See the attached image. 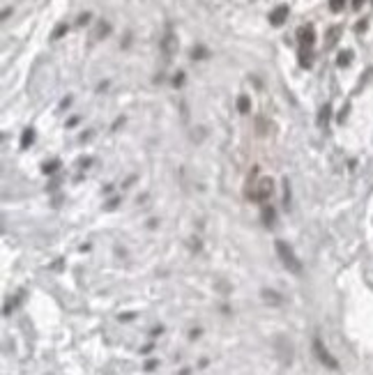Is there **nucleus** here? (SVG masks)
Listing matches in <instances>:
<instances>
[{"label":"nucleus","mask_w":373,"mask_h":375,"mask_svg":"<svg viewBox=\"0 0 373 375\" xmlns=\"http://www.w3.org/2000/svg\"><path fill=\"white\" fill-rule=\"evenodd\" d=\"M274 249H277L279 258H281V262L286 265L288 272H293V274H302V262H300V258L295 256V251L290 249V244H286L283 239H277V242H274Z\"/></svg>","instance_id":"f257e3e1"},{"label":"nucleus","mask_w":373,"mask_h":375,"mask_svg":"<svg viewBox=\"0 0 373 375\" xmlns=\"http://www.w3.org/2000/svg\"><path fill=\"white\" fill-rule=\"evenodd\" d=\"M313 350H316V355H318V359L323 364H325V366H330V369H339V364H337V359L332 357L330 352H327V348L323 346V343H320L318 339L313 341Z\"/></svg>","instance_id":"f03ea898"},{"label":"nucleus","mask_w":373,"mask_h":375,"mask_svg":"<svg viewBox=\"0 0 373 375\" xmlns=\"http://www.w3.org/2000/svg\"><path fill=\"white\" fill-rule=\"evenodd\" d=\"M288 12H290L288 5H279L274 12H270V23L272 25H281L283 21L288 18Z\"/></svg>","instance_id":"7ed1b4c3"},{"label":"nucleus","mask_w":373,"mask_h":375,"mask_svg":"<svg viewBox=\"0 0 373 375\" xmlns=\"http://www.w3.org/2000/svg\"><path fill=\"white\" fill-rule=\"evenodd\" d=\"M300 42H302V46H307V48L313 46V42H316V32H313L311 25L300 28Z\"/></svg>","instance_id":"20e7f679"},{"label":"nucleus","mask_w":373,"mask_h":375,"mask_svg":"<svg viewBox=\"0 0 373 375\" xmlns=\"http://www.w3.org/2000/svg\"><path fill=\"white\" fill-rule=\"evenodd\" d=\"M267 196H272V180L270 178H263L258 185V191H256V200H265Z\"/></svg>","instance_id":"39448f33"},{"label":"nucleus","mask_w":373,"mask_h":375,"mask_svg":"<svg viewBox=\"0 0 373 375\" xmlns=\"http://www.w3.org/2000/svg\"><path fill=\"white\" fill-rule=\"evenodd\" d=\"M162 48H164V53H166V55L175 53V48H178V39H175V37H173V32H169V35L164 37Z\"/></svg>","instance_id":"423d86ee"},{"label":"nucleus","mask_w":373,"mask_h":375,"mask_svg":"<svg viewBox=\"0 0 373 375\" xmlns=\"http://www.w3.org/2000/svg\"><path fill=\"white\" fill-rule=\"evenodd\" d=\"M300 65L304 67V69H309V67H311V48L302 46V51H300Z\"/></svg>","instance_id":"0eeeda50"},{"label":"nucleus","mask_w":373,"mask_h":375,"mask_svg":"<svg viewBox=\"0 0 373 375\" xmlns=\"http://www.w3.org/2000/svg\"><path fill=\"white\" fill-rule=\"evenodd\" d=\"M32 138H35V131H32V129H25L23 131V136H21V148H28V145H30L32 143Z\"/></svg>","instance_id":"6e6552de"},{"label":"nucleus","mask_w":373,"mask_h":375,"mask_svg":"<svg viewBox=\"0 0 373 375\" xmlns=\"http://www.w3.org/2000/svg\"><path fill=\"white\" fill-rule=\"evenodd\" d=\"M249 108H251V104H249V97L242 95L240 99H237V111H240V113H249Z\"/></svg>","instance_id":"1a4fd4ad"},{"label":"nucleus","mask_w":373,"mask_h":375,"mask_svg":"<svg viewBox=\"0 0 373 375\" xmlns=\"http://www.w3.org/2000/svg\"><path fill=\"white\" fill-rule=\"evenodd\" d=\"M263 221H265V226H272V223H274V209L265 207L263 209Z\"/></svg>","instance_id":"9d476101"},{"label":"nucleus","mask_w":373,"mask_h":375,"mask_svg":"<svg viewBox=\"0 0 373 375\" xmlns=\"http://www.w3.org/2000/svg\"><path fill=\"white\" fill-rule=\"evenodd\" d=\"M330 113H332V106H330V104H325V108L320 111V118H318L320 125H327V120H330Z\"/></svg>","instance_id":"9b49d317"},{"label":"nucleus","mask_w":373,"mask_h":375,"mask_svg":"<svg viewBox=\"0 0 373 375\" xmlns=\"http://www.w3.org/2000/svg\"><path fill=\"white\" fill-rule=\"evenodd\" d=\"M58 168H60V161H51V164H44L42 171H44V173H55Z\"/></svg>","instance_id":"f8f14e48"},{"label":"nucleus","mask_w":373,"mask_h":375,"mask_svg":"<svg viewBox=\"0 0 373 375\" xmlns=\"http://www.w3.org/2000/svg\"><path fill=\"white\" fill-rule=\"evenodd\" d=\"M350 58H353V53H350V51H343L341 55H339V65L341 67H346L350 62Z\"/></svg>","instance_id":"ddd939ff"},{"label":"nucleus","mask_w":373,"mask_h":375,"mask_svg":"<svg viewBox=\"0 0 373 375\" xmlns=\"http://www.w3.org/2000/svg\"><path fill=\"white\" fill-rule=\"evenodd\" d=\"M343 2H346V0H330L332 12H341V9H343Z\"/></svg>","instance_id":"4468645a"},{"label":"nucleus","mask_w":373,"mask_h":375,"mask_svg":"<svg viewBox=\"0 0 373 375\" xmlns=\"http://www.w3.org/2000/svg\"><path fill=\"white\" fill-rule=\"evenodd\" d=\"M65 32H67V23H60L58 28H55V32H53V39H60Z\"/></svg>","instance_id":"2eb2a0df"},{"label":"nucleus","mask_w":373,"mask_h":375,"mask_svg":"<svg viewBox=\"0 0 373 375\" xmlns=\"http://www.w3.org/2000/svg\"><path fill=\"white\" fill-rule=\"evenodd\" d=\"M193 58H207V51H205L203 46H198V48H193Z\"/></svg>","instance_id":"dca6fc26"},{"label":"nucleus","mask_w":373,"mask_h":375,"mask_svg":"<svg viewBox=\"0 0 373 375\" xmlns=\"http://www.w3.org/2000/svg\"><path fill=\"white\" fill-rule=\"evenodd\" d=\"M182 81H185V74H178V76L173 78V83H175V88H180L182 85Z\"/></svg>","instance_id":"f3484780"},{"label":"nucleus","mask_w":373,"mask_h":375,"mask_svg":"<svg viewBox=\"0 0 373 375\" xmlns=\"http://www.w3.org/2000/svg\"><path fill=\"white\" fill-rule=\"evenodd\" d=\"M90 21V14H83V16H78V23L83 25V23H88Z\"/></svg>","instance_id":"a211bd4d"},{"label":"nucleus","mask_w":373,"mask_h":375,"mask_svg":"<svg viewBox=\"0 0 373 375\" xmlns=\"http://www.w3.org/2000/svg\"><path fill=\"white\" fill-rule=\"evenodd\" d=\"M155 366H157V362H155V359H150V362L145 364V369H148V371H152V369H155Z\"/></svg>","instance_id":"6ab92c4d"},{"label":"nucleus","mask_w":373,"mask_h":375,"mask_svg":"<svg viewBox=\"0 0 373 375\" xmlns=\"http://www.w3.org/2000/svg\"><path fill=\"white\" fill-rule=\"evenodd\" d=\"M78 125V118H72L69 122H67V127H76Z\"/></svg>","instance_id":"aec40b11"},{"label":"nucleus","mask_w":373,"mask_h":375,"mask_svg":"<svg viewBox=\"0 0 373 375\" xmlns=\"http://www.w3.org/2000/svg\"><path fill=\"white\" fill-rule=\"evenodd\" d=\"M362 5V0H355V7H360Z\"/></svg>","instance_id":"412c9836"}]
</instances>
